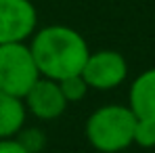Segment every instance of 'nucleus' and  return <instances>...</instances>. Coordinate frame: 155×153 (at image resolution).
Here are the masks:
<instances>
[{
    "label": "nucleus",
    "mask_w": 155,
    "mask_h": 153,
    "mask_svg": "<svg viewBox=\"0 0 155 153\" xmlns=\"http://www.w3.org/2000/svg\"><path fill=\"white\" fill-rule=\"evenodd\" d=\"M29 51L42 78L63 80L82 74L90 55L86 38L67 25H46L29 38Z\"/></svg>",
    "instance_id": "nucleus-1"
},
{
    "label": "nucleus",
    "mask_w": 155,
    "mask_h": 153,
    "mask_svg": "<svg viewBox=\"0 0 155 153\" xmlns=\"http://www.w3.org/2000/svg\"><path fill=\"white\" fill-rule=\"evenodd\" d=\"M136 115L128 105H103L86 120V138L101 153H120L132 145Z\"/></svg>",
    "instance_id": "nucleus-2"
},
{
    "label": "nucleus",
    "mask_w": 155,
    "mask_h": 153,
    "mask_svg": "<svg viewBox=\"0 0 155 153\" xmlns=\"http://www.w3.org/2000/svg\"><path fill=\"white\" fill-rule=\"evenodd\" d=\"M40 72L31 57L29 44L11 42L0 44V90L23 99L38 82Z\"/></svg>",
    "instance_id": "nucleus-3"
},
{
    "label": "nucleus",
    "mask_w": 155,
    "mask_h": 153,
    "mask_svg": "<svg viewBox=\"0 0 155 153\" xmlns=\"http://www.w3.org/2000/svg\"><path fill=\"white\" fill-rule=\"evenodd\" d=\"M126 76L128 63L124 55L117 51L90 52L82 69V78L86 80L88 88L94 90H113L126 80Z\"/></svg>",
    "instance_id": "nucleus-4"
},
{
    "label": "nucleus",
    "mask_w": 155,
    "mask_h": 153,
    "mask_svg": "<svg viewBox=\"0 0 155 153\" xmlns=\"http://www.w3.org/2000/svg\"><path fill=\"white\" fill-rule=\"evenodd\" d=\"M36 25L38 13L29 0H0V44L25 42Z\"/></svg>",
    "instance_id": "nucleus-5"
},
{
    "label": "nucleus",
    "mask_w": 155,
    "mask_h": 153,
    "mask_svg": "<svg viewBox=\"0 0 155 153\" xmlns=\"http://www.w3.org/2000/svg\"><path fill=\"white\" fill-rule=\"evenodd\" d=\"M23 105H25V111L31 113L34 118L51 122V120H57L63 115V111L67 109L69 103L65 101L57 80H48V78L40 76L38 82L23 97Z\"/></svg>",
    "instance_id": "nucleus-6"
},
{
    "label": "nucleus",
    "mask_w": 155,
    "mask_h": 153,
    "mask_svg": "<svg viewBox=\"0 0 155 153\" xmlns=\"http://www.w3.org/2000/svg\"><path fill=\"white\" fill-rule=\"evenodd\" d=\"M128 107L138 120L155 122V67L143 72L132 82L128 92Z\"/></svg>",
    "instance_id": "nucleus-7"
},
{
    "label": "nucleus",
    "mask_w": 155,
    "mask_h": 153,
    "mask_svg": "<svg viewBox=\"0 0 155 153\" xmlns=\"http://www.w3.org/2000/svg\"><path fill=\"white\" fill-rule=\"evenodd\" d=\"M25 118L27 111L23 99L0 90V138L17 136L19 130L25 126Z\"/></svg>",
    "instance_id": "nucleus-8"
},
{
    "label": "nucleus",
    "mask_w": 155,
    "mask_h": 153,
    "mask_svg": "<svg viewBox=\"0 0 155 153\" xmlns=\"http://www.w3.org/2000/svg\"><path fill=\"white\" fill-rule=\"evenodd\" d=\"M59 86H61V92L65 97L67 103H78L86 97V92L90 90L86 80L82 78V74H76V76H69V78H63L59 80Z\"/></svg>",
    "instance_id": "nucleus-9"
},
{
    "label": "nucleus",
    "mask_w": 155,
    "mask_h": 153,
    "mask_svg": "<svg viewBox=\"0 0 155 153\" xmlns=\"http://www.w3.org/2000/svg\"><path fill=\"white\" fill-rule=\"evenodd\" d=\"M132 145H138L143 149L155 147V122L151 120H138L134 124V134H132Z\"/></svg>",
    "instance_id": "nucleus-10"
},
{
    "label": "nucleus",
    "mask_w": 155,
    "mask_h": 153,
    "mask_svg": "<svg viewBox=\"0 0 155 153\" xmlns=\"http://www.w3.org/2000/svg\"><path fill=\"white\" fill-rule=\"evenodd\" d=\"M17 141L25 147L29 153H38L42 147H44V134L40 132V130H36V128H29V130H19V134H17Z\"/></svg>",
    "instance_id": "nucleus-11"
},
{
    "label": "nucleus",
    "mask_w": 155,
    "mask_h": 153,
    "mask_svg": "<svg viewBox=\"0 0 155 153\" xmlns=\"http://www.w3.org/2000/svg\"><path fill=\"white\" fill-rule=\"evenodd\" d=\"M0 153H29L17 141V136H11V138H0Z\"/></svg>",
    "instance_id": "nucleus-12"
}]
</instances>
